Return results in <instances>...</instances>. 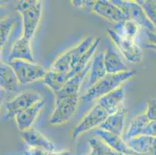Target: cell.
<instances>
[{"label":"cell","instance_id":"1","mask_svg":"<svg viewBox=\"0 0 156 155\" xmlns=\"http://www.w3.org/2000/svg\"><path fill=\"white\" fill-rule=\"evenodd\" d=\"M101 37L95 38L94 42L93 43V44L89 48L87 52L83 55V57L81 58L77 65L71 70L66 72H56L50 70V69L48 70L46 75L43 79L45 85H48L55 93L58 92L69 79L82 72L89 65V62H91L93 57L96 54V50L101 42Z\"/></svg>","mask_w":156,"mask_h":155},{"label":"cell","instance_id":"2","mask_svg":"<svg viewBox=\"0 0 156 155\" xmlns=\"http://www.w3.org/2000/svg\"><path fill=\"white\" fill-rule=\"evenodd\" d=\"M136 74L137 72L135 70H129L118 74H107L91 88H89L86 93L80 96V100L83 102L98 100L106 94L122 86L124 82L132 79Z\"/></svg>","mask_w":156,"mask_h":155},{"label":"cell","instance_id":"3","mask_svg":"<svg viewBox=\"0 0 156 155\" xmlns=\"http://www.w3.org/2000/svg\"><path fill=\"white\" fill-rule=\"evenodd\" d=\"M16 9L22 17V36L32 40L38 28L42 17V2L38 0L20 1Z\"/></svg>","mask_w":156,"mask_h":155},{"label":"cell","instance_id":"4","mask_svg":"<svg viewBox=\"0 0 156 155\" xmlns=\"http://www.w3.org/2000/svg\"><path fill=\"white\" fill-rule=\"evenodd\" d=\"M94 41L95 37H86L77 45L65 51L57 58L52 64L50 70L56 72H66L72 69L87 52Z\"/></svg>","mask_w":156,"mask_h":155},{"label":"cell","instance_id":"5","mask_svg":"<svg viewBox=\"0 0 156 155\" xmlns=\"http://www.w3.org/2000/svg\"><path fill=\"white\" fill-rule=\"evenodd\" d=\"M8 63L13 68L20 85L44 79L48 72L41 65L23 60H13Z\"/></svg>","mask_w":156,"mask_h":155},{"label":"cell","instance_id":"6","mask_svg":"<svg viewBox=\"0 0 156 155\" xmlns=\"http://www.w3.org/2000/svg\"><path fill=\"white\" fill-rule=\"evenodd\" d=\"M79 100V96L56 97L55 109L50 118L51 124L59 126L68 123L76 113Z\"/></svg>","mask_w":156,"mask_h":155},{"label":"cell","instance_id":"7","mask_svg":"<svg viewBox=\"0 0 156 155\" xmlns=\"http://www.w3.org/2000/svg\"><path fill=\"white\" fill-rule=\"evenodd\" d=\"M113 2L127 13L129 19L135 22L141 29L144 30V32L155 33V27L147 17L143 7L137 1L113 0Z\"/></svg>","mask_w":156,"mask_h":155},{"label":"cell","instance_id":"8","mask_svg":"<svg viewBox=\"0 0 156 155\" xmlns=\"http://www.w3.org/2000/svg\"><path fill=\"white\" fill-rule=\"evenodd\" d=\"M107 34L110 41L117 48L126 61L130 63H139L142 57V50L137 42L120 37L113 29L107 30Z\"/></svg>","mask_w":156,"mask_h":155},{"label":"cell","instance_id":"9","mask_svg":"<svg viewBox=\"0 0 156 155\" xmlns=\"http://www.w3.org/2000/svg\"><path fill=\"white\" fill-rule=\"evenodd\" d=\"M42 99L43 97L41 94L35 91H27L19 94L12 100L5 103V119L15 117L17 114L31 107L33 105Z\"/></svg>","mask_w":156,"mask_h":155},{"label":"cell","instance_id":"10","mask_svg":"<svg viewBox=\"0 0 156 155\" xmlns=\"http://www.w3.org/2000/svg\"><path fill=\"white\" fill-rule=\"evenodd\" d=\"M109 116L110 115L105 109L96 104L84 116L82 121L74 128L72 133V138L76 139L89 130H93L96 127H100Z\"/></svg>","mask_w":156,"mask_h":155},{"label":"cell","instance_id":"11","mask_svg":"<svg viewBox=\"0 0 156 155\" xmlns=\"http://www.w3.org/2000/svg\"><path fill=\"white\" fill-rule=\"evenodd\" d=\"M92 10L96 15L103 17L115 25L129 19L127 13L121 8L109 0H98L93 5Z\"/></svg>","mask_w":156,"mask_h":155},{"label":"cell","instance_id":"12","mask_svg":"<svg viewBox=\"0 0 156 155\" xmlns=\"http://www.w3.org/2000/svg\"><path fill=\"white\" fill-rule=\"evenodd\" d=\"M103 54L104 65L107 74H118L130 70L125 65L119 54L118 50L111 41L106 45Z\"/></svg>","mask_w":156,"mask_h":155},{"label":"cell","instance_id":"13","mask_svg":"<svg viewBox=\"0 0 156 155\" xmlns=\"http://www.w3.org/2000/svg\"><path fill=\"white\" fill-rule=\"evenodd\" d=\"M44 104L45 101L42 99L14 117L20 131H24L32 127L33 124L36 121L41 112L43 110Z\"/></svg>","mask_w":156,"mask_h":155},{"label":"cell","instance_id":"14","mask_svg":"<svg viewBox=\"0 0 156 155\" xmlns=\"http://www.w3.org/2000/svg\"><path fill=\"white\" fill-rule=\"evenodd\" d=\"M13 60H23L34 63L35 61L32 53L30 40L27 39L23 36H21L17 40H16L11 47L7 62Z\"/></svg>","mask_w":156,"mask_h":155},{"label":"cell","instance_id":"15","mask_svg":"<svg viewBox=\"0 0 156 155\" xmlns=\"http://www.w3.org/2000/svg\"><path fill=\"white\" fill-rule=\"evenodd\" d=\"M90 65H91V62H89V65L82 72L69 79L58 92L55 93V96L56 97H68V96H79V92L83 86V82L89 74Z\"/></svg>","mask_w":156,"mask_h":155},{"label":"cell","instance_id":"16","mask_svg":"<svg viewBox=\"0 0 156 155\" xmlns=\"http://www.w3.org/2000/svg\"><path fill=\"white\" fill-rule=\"evenodd\" d=\"M124 90L123 87L120 86L118 89L100 98L96 104L105 109L109 115H112L124 106Z\"/></svg>","mask_w":156,"mask_h":155},{"label":"cell","instance_id":"17","mask_svg":"<svg viewBox=\"0 0 156 155\" xmlns=\"http://www.w3.org/2000/svg\"><path fill=\"white\" fill-rule=\"evenodd\" d=\"M95 133H96V136L100 137L110 148L117 153H124L126 155H131L135 153L128 147L125 140L121 138V136L110 133L100 128L95 130Z\"/></svg>","mask_w":156,"mask_h":155},{"label":"cell","instance_id":"18","mask_svg":"<svg viewBox=\"0 0 156 155\" xmlns=\"http://www.w3.org/2000/svg\"><path fill=\"white\" fill-rule=\"evenodd\" d=\"M20 133L21 137L27 146L39 147L49 152H53L55 150V144L34 128L31 127Z\"/></svg>","mask_w":156,"mask_h":155},{"label":"cell","instance_id":"19","mask_svg":"<svg viewBox=\"0 0 156 155\" xmlns=\"http://www.w3.org/2000/svg\"><path fill=\"white\" fill-rule=\"evenodd\" d=\"M103 51L96 52L91 61L89 72V79L86 84V90L107 75L103 60Z\"/></svg>","mask_w":156,"mask_h":155},{"label":"cell","instance_id":"20","mask_svg":"<svg viewBox=\"0 0 156 155\" xmlns=\"http://www.w3.org/2000/svg\"><path fill=\"white\" fill-rule=\"evenodd\" d=\"M20 84L13 68L8 62H0V89L7 92H13Z\"/></svg>","mask_w":156,"mask_h":155},{"label":"cell","instance_id":"21","mask_svg":"<svg viewBox=\"0 0 156 155\" xmlns=\"http://www.w3.org/2000/svg\"><path fill=\"white\" fill-rule=\"evenodd\" d=\"M127 110L124 106H121L117 112L110 115L100 126V129L121 136L124 129V119Z\"/></svg>","mask_w":156,"mask_h":155},{"label":"cell","instance_id":"22","mask_svg":"<svg viewBox=\"0 0 156 155\" xmlns=\"http://www.w3.org/2000/svg\"><path fill=\"white\" fill-rule=\"evenodd\" d=\"M127 144L134 152L147 154L156 144V137L147 135L136 136L127 140Z\"/></svg>","mask_w":156,"mask_h":155},{"label":"cell","instance_id":"23","mask_svg":"<svg viewBox=\"0 0 156 155\" xmlns=\"http://www.w3.org/2000/svg\"><path fill=\"white\" fill-rule=\"evenodd\" d=\"M140 30L141 27L135 22L131 19H126L114 25L113 30L121 37L136 41Z\"/></svg>","mask_w":156,"mask_h":155},{"label":"cell","instance_id":"24","mask_svg":"<svg viewBox=\"0 0 156 155\" xmlns=\"http://www.w3.org/2000/svg\"><path fill=\"white\" fill-rule=\"evenodd\" d=\"M149 121L150 120L147 119L144 113L134 116L131 119L130 125H129L125 135H124L126 140L141 136L143 134L144 128L146 127L147 123H149Z\"/></svg>","mask_w":156,"mask_h":155},{"label":"cell","instance_id":"25","mask_svg":"<svg viewBox=\"0 0 156 155\" xmlns=\"http://www.w3.org/2000/svg\"><path fill=\"white\" fill-rule=\"evenodd\" d=\"M89 143L91 147V155H121L110 148L103 140L97 136L89 139Z\"/></svg>","mask_w":156,"mask_h":155},{"label":"cell","instance_id":"26","mask_svg":"<svg viewBox=\"0 0 156 155\" xmlns=\"http://www.w3.org/2000/svg\"><path fill=\"white\" fill-rule=\"evenodd\" d=\"M14 19L5 16L0 19V46L4 48L13 30Z\"/></svg>","mask_w":156,"mask_h":155},{"label":"cell","instance_id":"27","mask_svg":"<svg viewBox=\"0 0 156 155\" xmlns=\"http://www.w3.org/2000/svg\"><path fill=\"white\" fill-rule=\"evenodd\" d=\"M137 2L143 7L147 17L156 29V1L155 0H139Z\"/></svg>","mask_w":156,"mask_h":155},{"label":"cell","instance_id":"28","mask_svg":"<svg viewBox=\"0 0 156 155\" xmlns=\"http://www.w3.org/2000/svg\"><path fill=\"white\" fill-rule=\"evenodd\" d=\"M145 115L150 121H156V101L151 99L147 102Z\"/></svg>","mask_w":156,"mask_h":155},{"label":"cell","instance_id":"29","mask_svg":"<svg viewBox=\"0 0 156 155\" xmlns=\"http://www.w3.org/2000/svg\"><path fill=\"white\" fill-rule=\"evenodd\" d=\"M51 152H49L42 148L28 146L24 153L25 155H49Z\"/></svg>","mask_w":156,"mask_h":155},{"label":"cell","instance_id":"30","mask_svg":"<svg viewBox=\"0 0 156 155\" xmlns=\"http://www.w3.org/2000/svg\"><path fill=\"white\" fill-rule=\"evenodd\" d=\"M142 135L151 136L156 137V121H149L144 128Z\"/></svg>","mask_w":156,"mask_h":155},{"label":"cell","instance_id":"31","mask_svg":"<svg viewBox=\"0 0 156 155\" xmlns=\"http://www.w3.org/2000/svg\"><path fill=\"white\" fill-rule=\"evenodd\" d=\"M96 1H72V4L74 6L80 9L89 8L92 9Z\"/></svg>","mask_w":156,"mask_h":155},{"label":"cell","instance_id":"32","mask_svg":"<svg viewBox=\"0 0 156 155\" xmlns=\"http://www.w3.org/2000/svg\"><path fill=\"white\" fill-rule=\"evenodd\" d=\"M145 33L147 36V37H148V39L151 41V44L156 48V33H153L145 32Z\"/></svg>","mask_w":156,"mask_h":155},{"label":"cell","instance_id":"33","mask_svg":"<svg viewBox=\"0 0 156 155\" xmlns=\"http://www.w3.org/2000/svg\"><path fill=\"white\" fill-rule=\"evenodd\" d=\"M49 155H71V153L69 150H65V151L58 152V153H53V152H51Z\"/></svg>","mask_w":156,"mask_h":155},{"label":"cell","instance_id":"34","mask_svg":"<svg viewBox=\"0 0 156 155\" xmlns=\"http://www.w3.org/2000/svg\"><path fill=\"white\" fill-rule=\"evenodd\" d=\"M148 155H156V144L154 145V147L151 149V150L149 151V153H147Z\"/></svg>","mask_w":156,"mask_h":155},{"label":"cell","instance_id":"35","mask_svg":"<svg viewBox=\"0 0 156 155\" xmlns=\"http://www.w3.org/2000/svg\"><path fill=\"white\" fill-rule=\"evenodd\" d=\"M144 47L146 48H151V49L154 50V51H156V48L152 44H146L144 45Z\"/></svg>","mask_w":156,"mask_h":155},{"label":"cell","instance_id":"36","mask_svg":"<svg viewBox=\"0 0 156 155\" xmlns=\"http://www.w3.org/2000/svg\"><path fill=\"white\" fill-rule=\"evenodd\" d=\"M2 50H3V48H2V47L0 46V62H1V57H2Z\"/></svg>","mask_w":156,"mask_h":155},{"label":"cell","instance_id":"37","mask_svg":"<svg viewBox=\"0 0 156 155\" xmlns=\"http://www.w3.org/2000/svg\"><path fill=\"white\" fill-rule=\"evenodd\" d=\"M6 2H3V1H0V6H2V5H5Z\"/></svg>","mask_w":156,"mask_h":155},{"label":"cell","instance_id":"38","mask_svg":"<svg viewBox=\"0 0 156 155\" xmlns=\"http://www.w3.org/2000/svg\"><path fill=\"white\" fill-rule=\"evenodd\" d=\"M131 155H148V154H145V153H134L133 154Z\"/></svg>","mask_w":156,"mask_h":155},{"label":"cell","instance_id":"39","mask_svg":"<svg viewBox=\"0 0 156 155\" xmlns=\"http://www.w3.org/2000/svg\"><path fill=\"white\" fill-rule=\"evenodd\" d=\"M1 104H2V100L0 99V108H1Z\"/></svg>","mask_w":156,"mask_h":155}]
</instances>
